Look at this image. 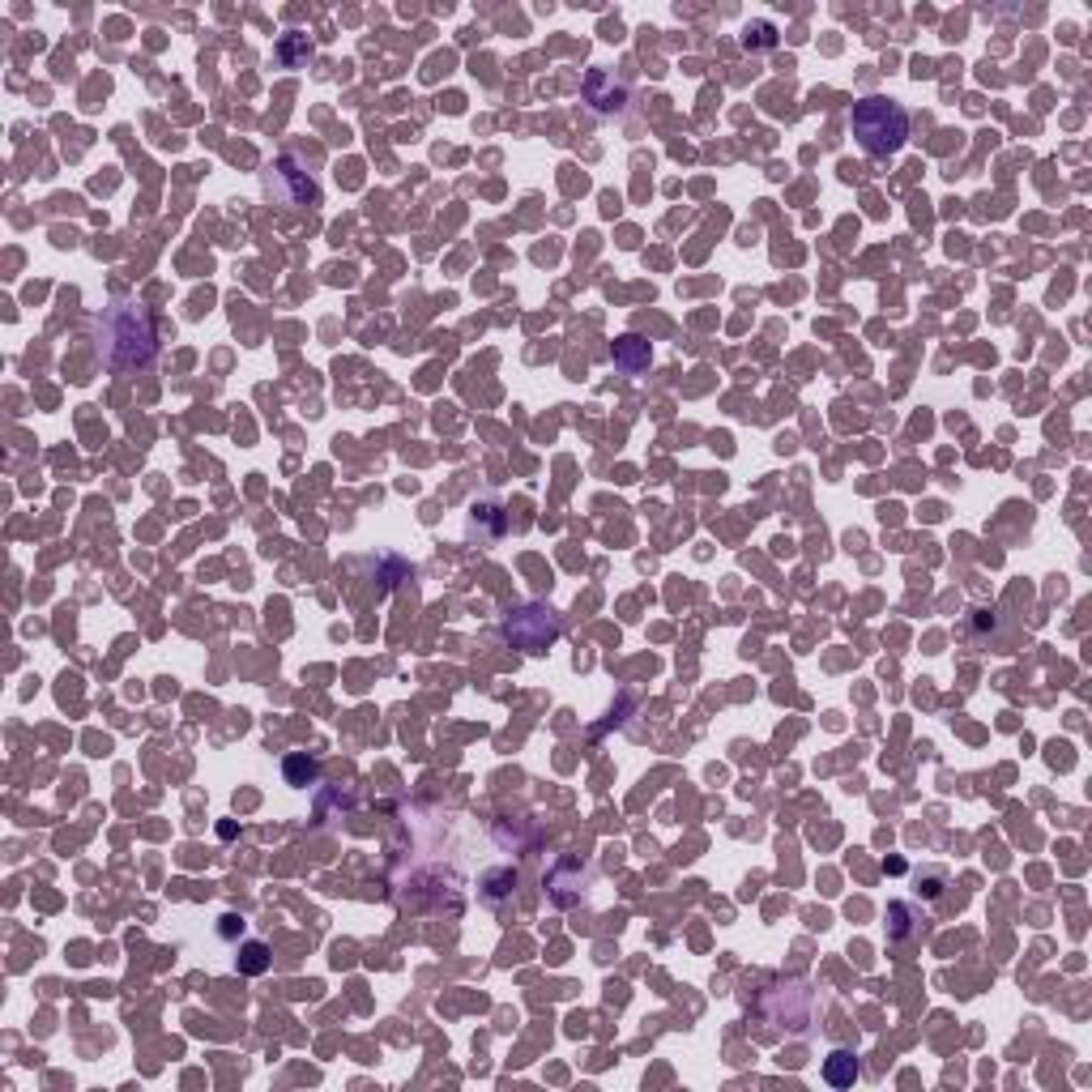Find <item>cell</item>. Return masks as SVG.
<instances>
[{
  "label": "cell",
  "mask_w": 1092,
  "mask_h": 1092,
  "mask_svg": "<svg viewBox=\"0 0 1092 1092\" xmlns=\"http://www.w3.org/2000/svg\"><path fill=\"white\" fill-rule=\"evenodd\" d=\"M269 969V948L265 943H244L239 948V973H265Z\"/></svg>",
  "instance_id": "5b68a950"
},
{
  "label": "cell",
  "mask_w": 1092,
  "mask_h": 1092,
  "mask_svg": "<svg viewBox=\"0 0 1092 1092\" xmlns=\"http://www.w3.org/2000/svg\"><path fill=\"white\" fill-rule=\"evenodd\" d=\"M824 1080L836 1084V1088H849V1084L858 1080V1059H854L849 1050H833L828 1063H824Z\"/></svg>",
  "instance_id": "3957f363"
},
{
  "label": "cell",
  "mask_w": 1092,
  "mask_h": 1092,
  "mask_svg": "<svg viewBox=\"0 0 1092 1092\" xmlns=\"http://www.w3.org/2000/svg\"><path fill=\"white\" fill-rule=\"evenodd\" d=\"M103 350L112 368H145L158 350L154 317L142 303H115L103 320Z\"/></svg>",
  "instance_id": "6da1fadb"
},
{
  "label": "cell",
  "mask_w": 1092,
  "mask_h": 1092,
  "mask_svg": "<svg viewBox=\"0 0 1092 1092\" xmlns=\"http://www.w3.org/2000/svg\"><path fill=\"white\" fill-rule=\"evenodd\" d=\"M751 43H755V47H773V43H776L773 26H768V22H760V26H755V34H747V47H751Z\"/></svg>",
  "instance_id": "8992f818"
},
{
  "label": "cell",
  "mask_w": 1092,
  "mask_h": 1092,
  "mask_svg": "<svg viewBox=\"0 0 1092 1092\" xmlns=\"http://www.w3.org/2000/svg\"><path fill=\"white\" fill-rule=\"evenodd\" d=\"M849 128H854L858 145H863L870 158H888V154H896V149L905 145V137H909V112H905L900 103L875 94V98L854 103Z\"/></svg>",
  "instance_id": "7a4b0ae2"
},
{
  "label": "cell",
  "mask_w": 1092,
  "mask_h": 1092,
  "mask_svg": "<svg viewBox=\"0 0 1092 1092\" xmlns=\"http://www.w3.org/2000/svg\"><path fill=\"white\" fill-rule=\"evenodd\" d=\"M615 363H619V368H628V372H640V368L649 363V350H644L640 338H623L619 350H615Z\"/></svg>",
  "instance_id": "277c9868"
}]
</instances>
